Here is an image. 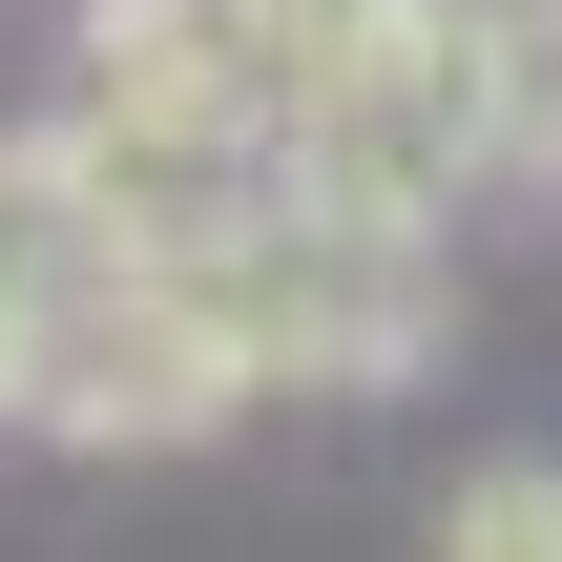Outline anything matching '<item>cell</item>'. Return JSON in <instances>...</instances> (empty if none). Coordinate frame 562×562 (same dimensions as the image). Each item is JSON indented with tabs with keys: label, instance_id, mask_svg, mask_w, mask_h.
<instances>
[{
	"label": "cell",
	"instance_id": "6da1fadb",
	"mask_svg": "<svg viewBox=\"0 0 562 562\" xmlns=\"http://www.w3.org/2000/svg\"><path fill=\"white\" fill-rule=\"evenodd\" d=\"M438 250L459 229H375V209H313L271 167L209 250H146V271H188V313H209V355L250 396H417L459 355V271Z\"/></svg>",
	"mask_w": 562,
	"mask_h": 562
},
{
	"label": "cell",
	"instance_id": "7a4b0ae2",
	"mask_svg": "<svg viewBox=\"0 0 562 562\" xmlns=\"http://www.w3.org/2000/svg\"><path fill=\"white\" fill-rule=\"evenodd\" d=\"M313 209H375V229H459L501 188V0H355L334 83L292 104L271 146Z\"/></svg>",
	"mask_w": 562,
	"mask_h": 562
},
{
	"label": "cell",
	"instance_id": "3957f363",
	"mask_svg": "<svg viewBox=\"0 0 562 562\" xmlns=\"http://www.w3.org/2000/svg\"><path fill=\"white\" fill-rule=\"evenodd\" d=\"M229 417H250V375L209 355L188 271H146V250H104V271L42 313V355L0 375V438H63V459H188V438H229Z\"/></svg>",
	"mask_w": 562,
	"mask_h": 562
},
{
	"label": "cell",
	"instance_id": "277c9868",
	"mask_svg": "<svg viewBox=\"0 0 562 562\" xmlns=\"http://www.w3.org/2000/svg\"><path fill=\"white\" fill-rule=\"evenodd\" d=\"M104 271V209H83V167L42 146V125H0V375L42 355V313Z\"/></svg>",
	"mask_w": 562,
	"mask_h": 562
},
{
	"label": "cell",
	"instance_id": "5b68a950",
	"mask_svg": "<svg viewBox=\"0 0 562 562\" xmlns=\"http://www.w3.org/2000/svg\"><path fill=\"white\" fill-rule=\"evenodd\" d=\"M501 188H562V0H501Z\"/></svg>",
	"mask_w": 562,
	"mask_h": 562
},
{
	"label": "cell",
	"instance_id": "8992f818",
	"mask_svg": "<svg viewBox=\"0 0 562 562\" xmlns=\"http://www.w3.org/2000/svg\"><path fill=\"white\" fill-rule=\"evenodd\" d=\"M438 562H562V480L542 459H480V480L438 501Z\"/></svg>",
	"mask_w": 562,
	"mask_h": 562
}]
</instances>
